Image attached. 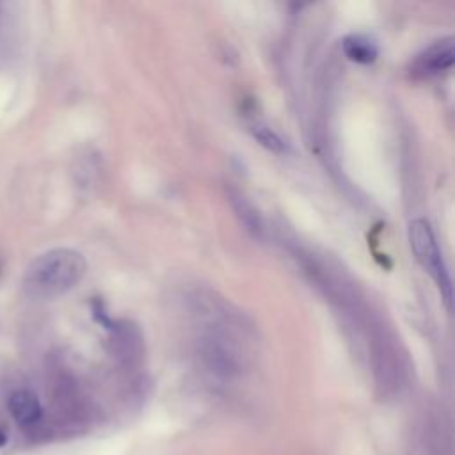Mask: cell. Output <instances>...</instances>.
<instances>
[{"instance_id": "obj_1", "label": "cell", "mask_w": 455, "mask_h": 455, "mask_svg": "<svg viewBox=\"0 0 455 455\" xmlns=\"http://www.w3.org/2000/svg\"><path fill=\"white\" fill-rule=\"evenodd\" d=\"M85 270L87 261L82 252L69 247H57L30 261L21 286L32 299H57L73 290L85 275Z\"/></svg>"}, {"instance_id": "obj_2", "label": "cell", "mask_w": 455, "mask_h": 455, "mask_svg": "<svg viewBox=\"0 0 455 455\" xmlns=\"http://www.w3.org/2000/svg\"><path fill=\"white\" fill-rule=\"evenodd\" d=\"M409 243L416 261L423 267V270L435 281L446 306L451 302V279L439 251L435 235L430 224L425 219H414L409 224Z\"/></svg>"}, {"instance_id": "obj_3", "label": "cell", "mask_w": 455, "mask_h": 455, "mask_svg": "<svg viewBox=\"0 0 455 455\" xmlns=\"http://www.w3.org/2000/svg\"><path fill=\"white\" fill-rule=\"evenodd\" d=\"M455 53H453V39L444 37L425 48L419 55H416L411 73L419 78H430L437 76L444 71H448L453 66Z\"/></svg>"}, {"instance_id": "obj_4", "label": "cell", "mask_w": 455, "mask_h": 455, "mask_svg": "<svg viewBox=\"0 0 455 455\" xmlns=\"http://www.w3.org/2000/svg\"><path fill=\"white\" fill-rule=\"evenodd\" d=\"M9 411L18 425L28 427L41 419L43 409L37 396L28 389H18L9 396Z\"/></svg>"}, {"instance_id": "obj_5", "label": "cell", "mask_w": 455, "mask_h": 455, "mask_svg": "<svg viewBox=\"0 0 455 455\" xmlns=\"http://www.w3.org/2000/svg\"><path fill=\"white\" fill-rule=\"evenodd\" d=\"M341 50L348 60L357 64H371L379 57L377 43L364 34H350L343 37Z\"/></svg>"}, {"instance_id": "obj_6", "label": "cell", "mask_w": 455, "mask_h": 455, "mask_svg": "<svg viewBox=\"0 0 455 455\" xmlns=\"http://www.w3.org/2000/svg\"><path fill=\"white\" fill-rule=\"evenodd\" d=\"M251 133L265 149H268L272 153H286V149H288L286 142L272 128H268L265 124L251 126Z\"/></svg>"}, {"instance_id": "obj_7", "label": "cell", "mask_w": 455, "mask_h": 455, "mask_svg": "<svg viewBox=\"0 0 455 455\" xmlns=\"http://www.w3.org/2000/svg\"><path fill=\"white\" fill-rule=\"evenodd\" d=\"M5 441H7V439H5V434L0 430V448L5 444Z\"/></svg>"}]
</instances>
